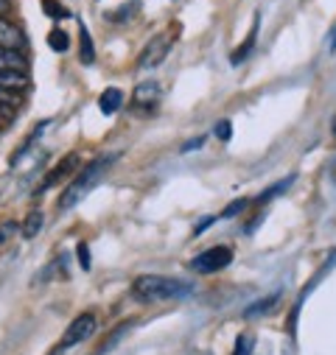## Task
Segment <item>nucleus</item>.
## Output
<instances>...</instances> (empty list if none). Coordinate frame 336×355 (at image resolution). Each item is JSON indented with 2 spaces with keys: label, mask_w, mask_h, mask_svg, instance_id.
Instances as JSON below:
<instances>
[{
  "label": "nucleus",
  "mask_w": 336,
  "mask_h": 355,
  "mask_svg": "<svg viewBox=\"0 0 336 355\" xmlns=\"http://www.w3.org/2000/svg\"><path fill=\"white\" fill-rule=\"evenodd\" d=\"M118 162V151H112V154H104V157H96L93 162H87L78 173H76V180L65 188V193L59 196V202H56V210H70V207H76L84 196H87L99 182H101V176L112 168Z\"/></svg>",
  "instance_id": "f257e3e1"
},
{
  "label": "nucleus",
  "mask_w": 336,
  "mask_h": 355,
  "mask_svg": "<svg viewBox=\"0 0 336 355\" xmlns=\"http://www.w3.org/2000/svg\"><path fill=\"white\" fill-rule=\"evenodd\" d=\"M132 291L140 302H165V300H183L194 294V286L177 277H162V275H143L132 283Z\"/></svg>",
  "instance_id": "f03ea898"
},
{
  "label": "nucleus",
  "mask_w": 336,
  "mask_h": 355,
  "mask_svg": "<svg viewBox=\"0 0 336 355\" xmlns=\"http://www.w3.org/2000/svg\"><path fill=\"white\" fill-rule=\"evenodd\" d=\"M93 333H96V313H81V316H76V319L70 322V327L65 330V336H62L59 347H56L51 355H62L65 349L76 347V344H78V341H84V338H90Z\"/></svg>",
  "instance_id": "7ed1b4c3"
},
{
  "label": "nucleus",
  "mask_w": 336,
  "mask_h": 355,
  "mask_svg": "<svg viewBox=\"0 0 336 355\" xmlns=\"http://www.w3.org/2000/svg\"><path fill=\"white\" fill-rule=\"evenodd\" d=\"M230 260H233V252L227 246H213V249H205L202 254H196L191 260V272L213 275V272H221L224 266H230Z\"/></svg>",
  "instance_id": "20e7f679"
},
{
  "label": "nucleus",
  "mask_w": 336,
  "mask_h": 355,
  "mask_svg": "<svg viewBox=\"0 0 336 355\" xmlns=\"http://www.w3.org/2000/svg\"><path fill=\"white\" fill-rule=\"evenodd\" d=\"M171 45H174L171 34H157L151 42H146V48H143V53L137 59V67L140 70H154L157 64H162V59L168 56Z\"/></svg>",
  "instance_id": "39448f33"
},
{
  "label": "nucleus",
  "mask_w": 336,
  "mask_h": 355,
  "mask_svg": "<svg viewBox=\"0 0 336 355\" xmlns=\"http://www.w3.org/2000/svg\"><path fill=\"white\" fill-rule=\"evenodd\" d=\"M76 165H78V154H65L51 171H48V176H45V182L40 185V191H48V188H53L56 182H62L67 173H73L76 171Z\"/></svg>",
  "instance_id": "423d86ee"
},
{
  "label": "nucleus",
  "mask_w": 336,
  "mask_h": 355,
  "mask_svg": "<svg viewBox=\"0 0 336 355\" xmlns=\"http://www.w3.org/2000/svg\"><path fill=\"white\" fill-rule=\"evenodd\" d=\"M160 101V84L154 81H146V84H137L135 87V96H132V104L137 110H154Z\"/></svg>",
  "instance_id": "0eeeda50"
},
{
  "label": "nucleus",
  "mask_w": 336,
  "mask_h": 355,
  "mask_svg": "<svg viewBox=\"0 0 336 355\" xmlns=\"http://www.w3.org/2000/svg\"><path fill=\"white\" fill-rule=\"evenodd\" d=\"M0 48H12V51H23L26 48V34L9 23V20H0Z\"/></svg>",
  "instance_id": "6e6552de"
},
{
  "label": "nucleus",
  "mask_w": 336,
  "mask_h": 355,
  "mask_svg": "<svg viewBox=\"0 0 336 355\" xmlns=\"http://www.w3.org/2000/svg\"><path fill=\"white\" fill-rule=\"evenodd\" d=\"M28 62H26V53L23 51H12V48H0V70H17V73H26Z\"/></svg>",
  "instance_id": "1a4fd4ad"
},
{
  "label": "nucleus",
  "mask_w": 336,
  "mask_h": 355,
  "mask_svg": "<svg viewBox=\"0 0 336 355\" xmlns=\"http://www.w3.org/2000/svg\"><path fill=\"white\" fill-rule=\"evenodd\" d=\"M121 107H124V93L118 90V87H107V90L101 93V98H99V110L104 115H115Z\"/></svg>",
  "instance_id": "9d476101"
},
{
  "label": "nucleus",
  "mask_w": 336,
  "mask_h": 355,
  "mask_svg": "<svg viewBox=\"0 0 336 355\" xmlns=\"http://www.w3.org/2000/svg\"><path fill=\"white\" fill-rule=\"evenodd\" d=\"M28 84V73H17V70H0V87L9 93H20Z\"/></svg>",
  "instance_id": "9b49d317"
},
{
  "label": "nucleus",
  "mask_w": 336,
  "mask_h": 355,
  "mask_svg": "<svg viewBox=\"0 0 336 355\" xmlns=\"http://www.w3.org/2000/svg\"><path fill=\"white\" fill-rule=\"evenodd\" d=\"M278 302H280V294L275 291V294H269V297H264V300H258V302H252V305L244 311V316H246V319H252V316H264V313H269Z\"/></svg>",
  "instance_id": "f8f14e48"
},
{
  "label": "nucleus",
  "mask_w": 336,
  "mask_h": 355,
  "mask_svg": "<svg viewBox=\"0 0 336 355\" xmlns=\"http://www.w3.org/2000/svg\"><path fill=\"white\" fill-rule=\"evenodd\" d=\"M78 31H81V53H78V59H81L84 64H93V62H96L93 37H90V31H87V26H84V23H78Z\"/></svg>",
  "instance_id": "ddd939ff"
},
{
  "label": "nucleus",
  "mask_w": 336,
  "mask_h": 355,
  "mask_svg": "<svg viewBox=\"0 0 336 355\" xmlns=\"http://www.w3.org/2000/svg\"><path fill=\"white\" fill-rule=\"evenodd\" d=\"M255 34H258V23H255V26H252V31H249V37L244 40V45H241V48H238V51H235V53L230 56V62H233V64H241V62H244V59L249 56L252 45H255Z\"/></svg>",
  "instance_id": "4468645a"
},
{
  "label": "nucleus",
  "mask_w": 336,
  "mask_h": 355,
  "mask_svg": "<svg viewBox=\"0 0 336 355\" xmlns=\"http://www.w3.org/2000/svg\"><path fill=\"white\" fill-rule=\"evenodd\" d=\"M40 230H42V213L34 210V213H28V218H26V224H23V238L31 241L34 235H40Z\"/></svg>",
  "instance_id": "2eb2a0df"
},
{
  "label": "nucleus",
  "mask_w": 336,
  "mask_h": 355,
  "mask_svg": "<svg viewBox=\"0 0 336 355\" xmlns=\"http://www.w3.org/2000/svg\"><path fill=\"white\" fill-rule=\"evenodd\" d=\"M292 182H294V176H286L283 182H275L272 188H267V191H264V193L258 196V205H267V202H272V196H280V193H286Z\"/></svg>",
  "instance_id": "dca6fc26"
},
{
  "label": "nucleus",
  "mask_w": 336,
  "mask_h": 355,
  "mask_svg": "<svg viewBox=\"0 0 336 355\" xmlns=\"http://www.w3.org/2000/svg\"><path fill=\"white\" fill-rule=\"evenodd\" d=\"M129 327H132V322H126V324L115 327V330H112V336H110V338H107V341H104V344L96 349V355H107V352H110V349H112V347H115V344H118V341L126 336V330H129Z\"/></svg>",
  "instance_id": "f3484780"
},
{
  "label": "nucleus",
  "mask_w": 336,
  "mask_h": 355,
  "mask_svg": "<svg viewBox=\"0 0 336 355\" xmlns=\"http://www.w3.org/2000/svg\"><path fill=\"white\" fill-rule=\"evenodd\" d=\"M48 42H51V48H53L56 53H65V51L70 48V42H67V34H65V31H59V28H53V31H51Z\"/></svg>",
  "instance_id": "a211bd4d"
},
{
  "label": "nucleus",
  "mask_w": 336,
  "mask_h": 355,
  "mask_svg": "<svg viewBox=\"0 0 336 355\" xmlns=\"http://www.w3.org/2000/svg\"><path fill=\"white\" fill-rule=\"evenodd\" d=\"M15 232H17V221H12V218L0 221V246H3V243H9Z\"/></svg>",
  "instance_id": "6ab92c4d"
},
{
  "label": "nucleus",
  "mask_w": 336,
  "mask_h": 355,
  "mask_svg": "<svg viewBox=\"0 0 336 355\" xmlns=\"http://www.w3.org/2000/svg\"><path fill=\"white\" fill-rule=\"evenodd\" d=\"M76 254H78V263H81V269H84V272H90V269H93V266H90V246H87V243H78Z\"/></svg>",
  "instance_id": "aec40b11"
},
{
  "label": "nucleus",
  "mask_w": 336,
  "mask_h": 355,
  "mask_svg": "<svg viewBox=\"0 0 336 355\" xmlns=\"http://www.w3.org/2000/svg\"><path fill=\"white\" fill-rule=\"evenodd\" d=\"M15 104H17L15 93H9V90H3V87H0V110H12Z\"/></svg>",
  "instance_id": "412c9836"
},
{
  "label": "nucleus",
  "mask_w": 336,
  "mask_h": 355,
  "mask_svg": "<svg viewBox=\"0 0 336 355\" xmlns=\"http://www.w3.org/2000/svg\"><path fill=\"white\" fill-rule=\"evenodd\" d=\"M230 129H233V126H230V121H219L213 132H216V137H219V140H230Z\"/></svg>",
  "instance_id": "4be33fe9"
},
{
  "label": "nucleus",
  "mask_w": 336,
  "mask_h": 355,
  "mask_svg": "<svg viewBox=\"0 0 336 355\" xmlns=\"http://www.w3.org/2000/svg\"><path fill=\"white\" fill-rule=\"evenodd\" d=\"M244 207H246V199H241V202H233L230 207H224V213H221V216H235V213H241Z\"/></svg>",
  "instance_id": "5701e85b"
},
{
  "label": "nucleus",
  "mask_w": 336,
  "mask_h": 355,
  "mask_svg": "<svg viewBox=\"0 0 336 355\" xmlns=\"http://www.w3.org/2000/svg\"><path fill=\"white\" fill-rule=\"evenodd\" d=\"M246 352H249V338L241 336V338H238V347L233 349V355H246Z\"/></svg>",
  "instance_id": "b1692460"
},
{
  "label": "nucleus",
  "mask_w": 336,
  "mask_h": 355,
  "mask_svg": "<svg viewBox=\"0 0 336 355\" xmlns=\"http://www.w3.org/2000/svg\"><path fill=\"white\" fill-rule=\"evenodd\" d=\"M210 224H216V216H205V218L199 221V227H196V235H202V232H205Z\"/></svg>",
  "instance_id": "393cba45"
},
{
  "label": "nucleus",
  "mask_w": 336,
  "mask_h": 355,
  "mask_svg": "<svg viewBox=\"0 0 336 355\" xmlns=\"http://www.w3.org/2000/svg\"><path fill=\"white\" fill-rule=\"evenodd\" d=\"M42 6H45V12H51V15H65V9H62V6H53L51 0H42Z\"/></svg>",
  "instance_id": "a878e982"
},
{
  "label": "nucleus",
  "mask_w": 336,
  "mask_h": 355,
  "mask_svg": "<svg viewBox=\"0 0 336 355\" xmlns=\"http://www.w3.org/2000/svg\"><path fill=\"white\" fill-rule=\"evenodd\" d=\"M328 48H330V51H336V28L330 31V45H328Z\"/></svg>",
  "instance_id": "bb28decb"
},
{
  "label": "nucleus",
  "mask_w": 336,
  "mask_h": 355,
  "mask_svg": "<svg viewBox=\"0 0 336 355\" xmlns=\"http://www.w3.org/2000/svg\"><path fill=\"white\" fill-rule=\"evenodd\" d=\"M0 6H6V0H0Z\"/></svg>",
  "instance_id": "cd10ccee"
},
{
  "label": "nucleus",
  "mask_w": 336,
  "mask_h": 355,
  "mask_svg": "<svg viewBox=\"0 0 336 355\" xmlns=\"http://www.w3.org/2000/svg\"><path fill=\"white\" fill-rule=\"evenodd\" d=\"M333 129H336V123H333Z\"/></svg>",
  "instance_id": "c85d7f7f"
}]
</instances>
